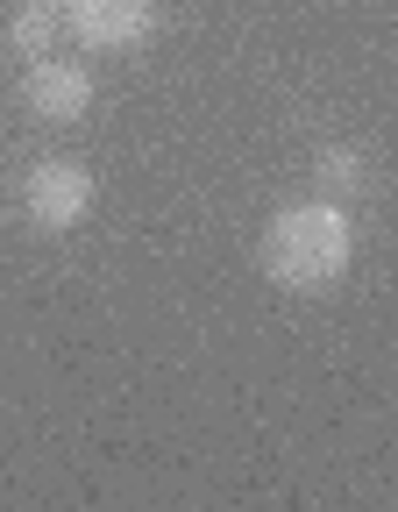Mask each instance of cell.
<instances>
[{
  "mask_svg": "<svg viewBox=\"0 0 398 512\" xmlns=\"http://www.w3.org/2000/svg\"><path fill=\"white\" fill-rule=\"evenodd\" d=\"M22 214H29V228H43V235L79 228V221L93 214V171L72 164V157L29 164V178H22Z\"/></svg>",
  "mask_w": 398,
  "mask_h": 512,
  "instance_id": "cell-2",
  "label": "cell"
},
{
  "mask_svg": "<svg viewBox=\"0 0 398 512\" xmlns=\"http://www.w3.org/2000/svg\"><path fill=\"white\" fill-rule=\"evenodd\" d=\"M256 264H263V278L285 285V292H327V285H335V278L356 264L349 207H335V200H306V207L271 214Z\"/></svg>",
  "mask_w": 398,
  "mask_h": 512,
  "instance_id": "cell-1",
  "label": "cell"
},
{
  "mask_svg": "<svg viewBox=\"0 0 398 512\" xmlns=\"http://www.w3.org/2000/svg\"><path fill=\"white\" fill-rule=\"evenodd\" d=\"M313 185H320V200H335V207L363 200V192H370V164H363V150H349V143L320 150V164H313Z\"/></svg>",
  "mask_w": 398,
  "mask_h": 512,
  "instance_id": "cell-5",
  "label": "cell"
},
{
  "mask_svg": "<svg viewBox=\"0 0 398 512\" xmlns=\"http://www.w3.org/2000/svg\"><path fill=\"white\" fill-rule=\"evenodd\" d=\"M57 0H22L15 8V22H8V43L22 50V57H50L57 50Z\"/></svg>",
  "mask_w": 398,
  "mask_h": 512,
  "instance_id": "cell-6",
  "label": "cell"
},
{
  "mask_svg": "<svg viewBox=\"0 0 398 512\" xmlns=\"http://www.w3.org/2000/svg\"><path fill=\"white\" fill-rule=\"evenodd\" d=\"M22 100H29V114L36 121H79L86 107H93V72L86 64H72V57H29V79H22Z\"/></svg>",
  "mask_w": 398,
  "mask_h": 512,
  "instance_id": "cell-4",
  "label": "cell"
},
{
  "mask_svg": "<svg viewBox=\"0 0 398 512\" xmlns=\"http://www.w3.org/2000/svg\"><path fill=\"white\" fill-rule=\"evenodd\" d=\"M57 22L93 50H136L157 29V0H57Z\"/></svg>",
  "mask_w": 398,
  "mask_h": 512,
  "instance_id": "cell-3",
  "label": "cell"
}]
</instances>
